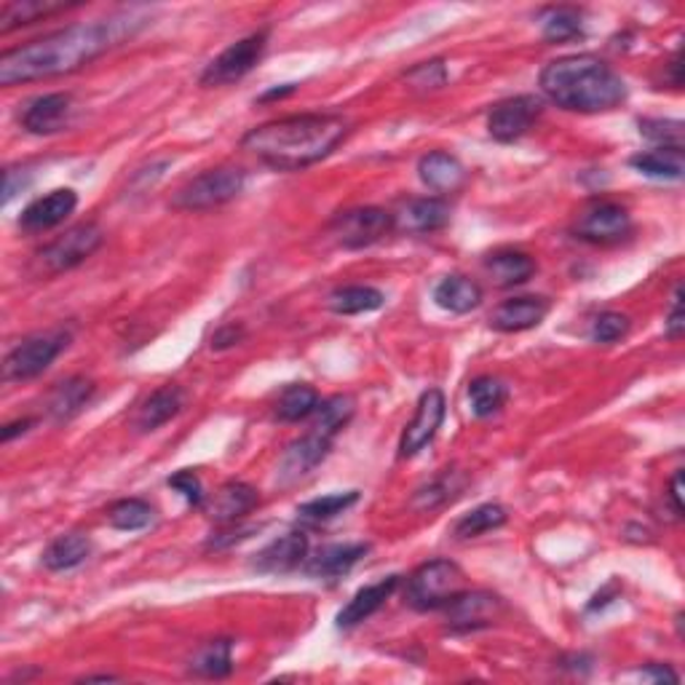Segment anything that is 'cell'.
<instances>
[{
    "instance_id": "6da1fadb",
    "label": "cell",
    "mask_w": 685,
    "mask_h": 685,
    "mask_svg": "<svg viewBox=\"0 0 685 685\" xmlns=\"http://www.w3.org/2000/svg\"><path fill=\"white\" fill-rule=\"evenodd\" d=\"M146 25V16L126 11V14H116L111 20L54 30L44 38L3 51V57H0V86L49 81V78L76 73L83 65L100 59L105 51L121 46L126 38H131L137 30Z\"/></svg>"
},
{
    "instance_id": "7a4b0ae2",
    "label": "cell",
    "mask_w": 685,
    "mask_h": 685,
    "mask_svg": "<svg viewBox=\"0 0 685 685\" xmlns=\"http://www.w3.org/2000/svg\"><path fill=\"white\" fill-rule=\"evenodd\" d=\"M348 121L340 113H300L255 126L242 148L279 172H298L327 159L346 140Z\"/></svg>"
},
{
    "instance_id": "3957f363",
    "label": "cell",
    "mask_w": 685,
    "mask_h": 685,
    "mask_svg": "<svg viewBox=\"0 0 685 685\" xmlns=\"http://www.w3.org/2000/svg\"><path fill=\"white\" fill-rule=\"evenodd\" d=\"M541 92L557 107L573 113H608L627 102V83L605 59L570 54L546 65L538 76Z\"/></svg>"
},
{
    "instance_id": "277c9868",
    "label": "cell",
    "mask_w": 685,
    "mask_h": 685,
    "mask_svg": "<svg viewBox=\"0 0 685 685\" xmlns=\"http://www.w3.org/2000/svg\"><path fill=\"white\" fill-rule=\"evenodd\" d=\"M466 589V576L458 562L431 560L413 570L407 579V603L416 611H442Z\"/></svg>"
},
{
    "instance_id": "5b68a950",
    "label": "cell",
    "mask_w": 685,
    "mask_h": 685,
    "mask_svg": "<svg viewBox=\"0 0 685 685\" xmlns=\"http://www.w3.org/2000/svg\"><path fill=\"white\" fill-rule=\"evenodd\" d=\"M246 174L239 166H218L196 174L172 196V207L179 212H207L233 201L244 190Z\"/></svg>"
},
{
    "instance_id": "8992f818",
    "label": "cell",
    "mask_w": 685,
    "mask_h": 685,
    "mask_svg": "<svg viewBox=\"0 0 685 685\" xmlns=\"http://www.w3.org/2000/svg\"><path fill=\"white\" fill-rule=\"evenodd\" d=\"M70 346L68 329H46V333L30 335L9 351L3 362V378L5 381H33V378L44 375L46 370L57 362L59 353Z\"/></svg>"
},
{
    "instance_id": "52a82bcc",
    "label": "cell",
    "mask_w": 685,
    "mask_h": 685,
    "mask_svg": "<svg viewBox=\"0 0 685 685\" xmlns=\"http://www.w3.org/2000/svg\"><path fill=\"white\" fill-rule=\"evenodd\" d=\"M102 242H105V231L97 222H78L38 252V263L44 274H65V270H73L86 263Z\"/></svg>"
},
{
    "instance_id": "ba28073f",
    "label": "cell",
    "mask_w": 685,
    "mask_h": 685,
    "mask_svg": "<svg viewBox=\"0 0 685 685\" xmlns=\"http://www.w3.org/2000/svg\"><path fill=\"white\" fill-rule=\"evenodd\" d=\"M268 30H257V33L246 35V38L228 46L225 51L218 54L207 65V70L201 73V86H231V83L249 76L268 49Z\"/></svg>"
},
{
    "instance_id": "9c48e42d",
    "label": "cell",
    "mask_w": 685,
    "mask_h": 685,
    "mask_svg": "<svg viewBox=\"0 0 685 685\" xmlns=\"http://www.w3.org/2000/svg\"><path fill=\"white\" fill-rule=\"evenodd\" d=\"M394 214L381 207H359L340 212L329 225V236L342 249H364L394 233Z\"/></svg>"
},
{
    "instance_id": "30bf717a",
    "label": "cell",
    "mask_w": 685,
    "mask_h": 685,
    "mask_svg": "<svg viewBox=\"0 0 685 685\" xmlns=\"http://www.w3.org/2000/svg\"><path fill=\"white\" fill-rule=\"evenodd\" d=\"M632 231V218L616 201H594L576 220V236L589 244H616Z\"/></svg>"
},
{
    "instance_id": "8fae6325",
    "label": "cell",
    "mask_w": 685,
    "mask_h": 685,
    "mask_svg": "<svg viewBox=\"0 0 685 685\" xmlns=\"http://www.w3.org/2000/svg\"><path fill=\"white\" fill-rule=\"evenodd\" d=\"M444 413H448V402L440 388H429L420 394L416 416L405 426L399 440V458H416L423 448L434 442L437 431H440Z\"/></svg>"
},
{
    "instance_id": "7c38bea8",
    "label": "cell",
    "mask_w": 685,
    "mask_h": 685,
    "mask_svg": "<svg viewBox=\"0 0 685 685\" xmlns=\"http://www.w3.org/2000/svg\"><path fill=\"white\" fill-rule=\"evenodd\" d=\"M333 450V440L318 431H309L305 437L287 444L285 455H281L279 466H276V485L279 488H292L294 483L309 477L314 468L322 464Z\"/></svg>"
},
{
    "instance_id": "4fadbf2b",
    "label": "cell",
    "mask_w": 685,
    "mask_h": 685,
    "mask_svg": "<svg viewBox=\"0 0 685 685\" xmlns=\"http://www.w3.org/2000/svg\"><path fill=\"white\" fill-rule=\"evenodd\" d=\"M448 613V627L453 632H474L496 624L503 613V600L498 594L485 592V589H474V592H461L453 603L442 608Z\"/></svg>"
},
{
    "instance_id": "5bb4252c",
    "label": "cell",
    "mask_w": 685,
    "mask_h": 685,
    "mask_svg": "<svg viewBox=\"0 0 685 685\" xmlns=\"http://www.w3.org/2000/svg\"><path fill=\"white\" fill-rule=\"evenodd\" d=\"M541 116V102L536 97H512L498 102L496 107L488 113V131L496 142H516L520 137H525L533 129V124Z\"/></svg>"
},
{
    "instance_id": "9a60e30c",
    "label": "cell",
    "mask_w": 685,
    "mask_h": 685,
    "mask_svg": "<svg viewBox=\"0 0 685 685\" xmlns=\"http://www.w3.org/2000/svg\"><path fill=\"white\" fill-rule=\"evenodd\" d=\"M70 118H73V97L65 92H54L30 102L25 113L20 116V121L22 129L30 131V135L44 137L68 129Z\"/></svg>"
},
{
    "instance_id": "2e32d148",
    "label": "cell",
    "mask_w": 685,
    "mask_h": 685,
    "mask_svg": "<svg viewBox=\"0 0 685 685\" xmlns=\"http://www.w3.org/2000/svg\"><path fill=\"white\" fill-rule=\"evenodd\" d=\"M78 207V194L73 188H57L49 196L35 198L33 204H27L25 212L20 218V228L25 233H44L51 228L62 225Z\"/></svg>"
},
{
    "instance_id": "e0dca14e",
    "label": "cell",
    "mask_w": 685,
    "mask_h": 685,
    "mask_svg": "<svg viewBox=\"0 0 685 685\" xmlns=\"http://www.w3.org/2000/svg\"><path fill=\"white\" fill-rule=\"evenodd\" d=\"M549 311H552L549 298H538V294L503 300V303L490 314V327L507 335L525 333V329L538 327V324L549 316Z\"/></svg>"
},
{
    "instance_id": "ac0fdd59",
    "label": "cell",
    "mask_w": 685,
    "mask_h": 685,
    "mask_svg": "<svg viewBox=\"0 0 685 685\" xmlns=\"http://www.w3.org/2000/svg\"><path fill=\"white\" fill-rule=\"evenodd\" d=\"M305 560H309V536L303 531H292L270 541L263 552H257L252 568L257 573H290Z\"/></svg>"
},
{
    "instance_id": "d6986e66",
    "label": "cell",
    "mask_w": 685,
    "mask_h": 685,
    "mask_svg": "<svg viewBox=\"0 0 685 685\" xmlns=\"http://www.w3.org/2000/svg\"><path fill=\"white\" fill-rule=\"evenodd\" d=\"M450 225V204L440 196L413 198L394 214V228L405 233H437Z\"/></svg>"
},
{
    "instance_id": "ffe728a7",
    "label": "cell",
    "mask_w": 685,
    "mask_h": 685,
    "mask_svg": "<svg viewBox=\"0 0 685 685\" xmlns=\"http://www.w3.org/2000/svg\"><path fill=\"white\" fill-rule=\"evenodd\" d=\"M418 177L434 194H455L466 185V166L444 150H431L418 161Z\"/></svg>"
},
{
    "instance_id": "44dd1931",
    "label": "cell",
    "mask_w": 685,
    "mask_h": 685,
    "mask_svg": "<svg viewBox=\"0 0 685 685\" xmlns=\"http://www.w3.org/2000/svg\"><path fill=\"white\" fill-rule=\"evenodd\" d=\"M260 503V496L252 485L246 483H225L222 488L214 492L212 501L207 503V516L218 525H236L239 520H244L252 509Z\"/></svg>"
},
{
    "instance_id": "7402d4cb",
    "label": "cell",
    "mask_w": 685,
    "mask_h": 685,
    "mask_svg": "<svg viewBox=\"0 0 685 685\" xmlns=\"http://www.w3.org/2000/svg\"><path fill=\"white\" fill-rule=\"evenodd\" d=\"M396 587H399V576H388V579L378 581V584L359 589V592L353 594V597L348 600L346 605H342L338 618H335V622H338V627L340 629H353V627H359L362 622H368L372 613H378L383 608V605H386V600L396 592Z\"/></svg>"
},
{
    "instance_id": "603a6c76",
    "label": "cell",
    "mask_w": 685,
    "mask_h": 685,
    "mask_svg": "<svg viewBox=\"0 0 685 685\" xmlns=\"http://www.w3.org/2000/svg\"><path fill=\"white\" fill-rule=\"evenodd\" d=\"M185 405V392L174 383H166V386L155 388L153 394L137 407V416H135V429L140 434H150V431H159L161 426L170 423V420L183 410Z\"/></svg>"
},
{
    "instance_id": "cb8c5ba5",
    "label": "cell",
    "mask_w": 685,
    "mask_h": 685,
    "mask_svg": "<svg viewBox=\"0 0 685 685\" xmlns=\"http://www.w3.org/2000/svg\"><path fill=\"white\" fill-rule=\"evenodd\" d=\"M368 552L370 544H362V541H353V544H329L324 549H318L316 557H311L309 565H305V573L314 576V579H340L362 557H368Z\"/></svg>"
},
{
    "instance_id": "d4e9b609",
    "label": "cell",
    "mask_w": 685,
    "mask_h": 685,
    "mask_svg": "<svg viewBox=\"0 0 685 685\" xmlns=\"http://www.w3.org/2000/svg\"><path fill=\"white\" fill-rule=\"evenodd\" d=\"M94 392H97V386H94V381H89V378L83 375L68 378V381L54 386L46 413H49L51 420H57V423H68V420H73L78 413L92 402Z\"/></svg>"
},
{
    "instance_id": "484cf974",
    "label": "cell",
    "mask_w": 685,
    "mask_h": 685,
    "mask_svg": "<svg viewBox=\"0 0 685 685\" xmlns=\"http://www.w3.org/2000/svg\"><path fill=\"white\" fill-rule=\"evenodd\" d=\"M485 270L498 287H520L536 274V260L520 249H498L485 260Z\"/></svg>"
},
{
    "instance_id": "4316f807",
    "label": "cell",
    "mask_w": 685,
    "mask_h": 685,
    "mask_svg": "<svg viewBox=\"0 0 685 685\" xmlns=\"http://www.w3.org/2000/svg\"><path fill=\"white\" fill-rule=\"evenodd\" d=\"M464 488L466 474L458 472V468H444V472L437 474L429 485L416 490V496H413V509H416V512H434V509L444 507V503L455 501Z\"/></svg>"
},
{
    "instance_id": "83f0119b",
    "label": "cell",
    "mask_w": 685,
    "mask_h": 685,
    "mask_svg": "<svg viewBox=\"0 0 685 685\" xmlns=\"http://www.w3.org/2000/svg\"><path fill=\"white\" fill-rule=\"evenodd\" d=\"M434 303L450 311V314H468V311H474L483 303V287L474 279H468V276H448V279L437 285Z\"/></svg>"
},
{
    "instance_id": "f1b7e54d",
    "label": "cell",
    "mask_w": 685,
    "mask_h": 685,
    "mask_svg": "<svg viewBox=\"0 0 685 685\" xmlns=\"http://www.w3.org/2000/svg\"><path fill=\"white\" fill-rule=\"evenodd\" d=\"M92 555V541L83 533H68V536L54 538L44 549V568L62 573V570H73L83 565Z\"/></svg>"
},
{
    "instance_id": "f546056e",
    "label": "cell",
    "mask_w": 685,
    "mask_h": 685,
    "mask_svg": "<svg viewBox=\"0 0 685 685\" xmlns=\"http://www.w3.org/2000/svg\"><path fill=\"white\" fill-rule=\"evenodd\" d=\"M386 303L381 290L368 285H348L338 287L335 292H329L327 305L333 314L338 316H357V314H370V311H378Z\"/></svg>"
},
{
    "instance_id": "4dcf8cb0",
    "label": "cell",
    "mask_w": 685,
    "mask_h": 685,
    "mask_svg": "<svg viewBox=\"0 0 685 685\" xmlns=\"http://www.w3.org/2000/svg\"><path fill=\"white\" fill-rule=\"evenodd\" d=\"M190 672L198 677H209V681H220L233 672V642L228 637H218V640L204 642L201 648L190 659Z\"/></svg>"
},
{
    "instance_id": "1f68e13d",
    "label": "cell",
    "mask_w": 685,
    "mask_h": 685,
    "mask_svg": "<svg viewBox=\"0 0 685 685\" xmlns=\"http://www.w3.org/2000/svg\"><path fill=\"white\" fill-rule=\"evenodd\" d=\"M629 166L653 179H681L685 172L683 148H653L629 159Z\"/></svg>"
},
{
    "instance_id": "d6a6232c",
    "label": "cell",
    "mask_w": 685,
    "mask_h": 685,
    "mask_svg": "<svg viewBox=\"0 0 685 685\" xmlns=\"http://www.w3.org/2000/svg\"><path fill=\"white\" fill-rule=\"evenodd\" d=\"M584 33V14L576 5H552L541 14V35L549 44H565Z\"/></svg>"
},
{
    "instance_id": "836d02e7",
    "label": "cell",
    "mask_w": 685,
    "mask_h": 685,
    "mask_svg": "<svg viewBox=\"0 0 685 685\" xmlns=\"http://www.w3.org/2000/svg\"><path fill=\"white\" fill-rule=\"evenodd\" d=\"M70 3H54V0H9L0 9V33H11L14 27L30 25L35 20H46V16L68 11Z\"/></svg>"
},
{
    "instance_id": "e575fe53",
    "label": "cell",
    "mask_w": 685,
    "mask_h": 685,
    "mask_svg": "<svg viewBox=\"0 0 685 685\" xmlns=\"http://www.w3.org/2000/svg\"><path fill=\"white\" fill-rule=\"evenodd\" d=\"M318 402L322 399H318L314 386H309V383H292L276 399L274 416L285 420V423H298V420L314 416Z\"/></svg>"
},
{
    "instance_id": "d590c367",
    "label": "cell",
    "mask_w": 685,
    "mask_h": 685,
    "mask_svg": "<svg viewBox=\"0 0 685 685\" xmlns=\"http://www.w3.org/2000/svg\"><path fill=\"white\" fill-rule=\"evenodd\" d=\"M353 410H357V402H353L348 394L329 396V399L318 402L316 413L311 416L314 418V423H311V431H318V434L335 440V437H338L340 431L346 429L348 420L353 418Z\"/></svg>"
},
{
    "instance_id": "8d00e7d4",
    "label": "cell",
    "mask_w": 685,
    "mask_h": 685,
    "mask_svg": "<svg viewBox=\"0 0 685 685\" xmlns=\"http://www.w3.org/2000/svg\"><path fill=\"white\" fill-rule=\"evenodd\" d=\"M509 388L501 378L492 375H479L468 383V405L477 418H490L507 405Z\"/></svg>"
},
{
    "instance_id": "74e56055",
    "label": "cell",
    "mask_w": 685,
    "mask_h": 685,
    "mask_svg": "<svg viewBox=\"0 0 685 685\" xmlns=\"http://www.w3.org/2000/svg\"><path fill=\"white\" fill-rule=\"evenodd\" d=\"M509 514L507 509L498 507V503H483V507L472 509V512L461 516L453 527V536L458 541H468V538H477L483 533L496 531V527L507 525Z\"/></svg>"
},
{
    "instance_id": "f35d334b",
    "label": "cell",
    "mask_w": 685,
    "mask_h": 685,
    "mask_svg": "<svg viewBox=\"0 0 685 685\" xmlns=\"http://www.w3.org/2000/svg\"><path fill=\"white\" fill-rule=\"evenodd\" d=\"M155 520V509L150 507L142 498H124V501H116L111 509H107V522H111L116 531H142L150 522Z\"/></svg>"
},
{
    "instance_id": "ab89813d",
    "label": "cell",
    "mask_w": 685,
    "mask_h": 685,
    "mask_svg": "<svg viewBox=\"0 0 685 685\" xmlns=\"http://www.w3.org/2000/svg\"><path fill=\"white\" fill-rule=\"evenodd\" d=\"M357 501H359V492L357 490L333 492V496H322V498H314V501L300 503L298 514H300V520L314 522V525H318V522L335 520V516H338V514L348 512V509H351Z\"/></svg>"
},
{
    "instance_id": "60d3db41",
    "label": "cell",
    "mask_w": 685,
    "mask_h": 685,
    "mask_svg": "<svg viewBox=\"0 0 685 685\" xmlns=\"http://www.w3.org/2000/svg\"><path fill=\"white\" fill-rule=\"evenodd\" d=\"M632 322H629L627 314H618V311H605L592 322V340L603 342V346H611V342L622 340L624 335L629 333Z\"/></svg>"
},
{
    "instance_id": "b9f144b4",
    "label": "cell",
    "mask_w": 685,
    "mask_h": 685,
    "mask_svg": "<svg viewBox=\"0 0 685 685\" xmlns=\"http://www.w3.org/2000/svg\"><path fill=\"white\" fill-rule=\"evenodd\" d=\"M405 78H407V83H410L413 92L426 94V92H437V89H442L444 83H448V70H444V65L440 62V59H431V62L416 65V68H413Z\"/></svg>"
},
{
    "instance_id": "7bdbcfd3",
    "label": "cell",
    "mask_w": 685,
    "mask_h": 685,
    "mask_svg": "<svg viewBox=\"0 0 685 685\" xmlns=\"http://www.w3.org/2000/svg\"><path fill=\"white\" fill-rule=\"evenodd\" d=\"M640 135L648 140L661 142V148H683V124L661 121V118H646L640 121Z\"/></svg>"
},
{
    "instance_id": "ee69618b",
    "label": "cell",
    "mask_w": 685,
    "mask_h": 685,
    "mask_svg": "<svg viewBox=\"0 0 685 685\" xmlns=\"http://www.w3.org/2000/svg\"><path fill=\"white\" fill-rule=\"evenodd\" d=\"M166 485H170L172 490H177L179 496L190 503V507H204V498L207 496H204L201 477H198L196 472H190V468H183V472L172 474V477L166 479Z\"/></svg>"
},
{
    "instance_id": "f6af8a7d",
    "label": "cell",
    "mask_w": 685,
    "mask_h": 685,
    "mask_svg": "<svg viewBox=\"0 0 685 685\" xmlns=\"http://www.w3.org/2000/svg\"><path fill=\"white\" fill-rule=\"evenodd\" d=\"M666 338L670 340H681L683 329H685V314H683V287H675V294H672V309L670 316L664 322Z\"/></svg>"
},
{
    "instance_id": "bcb514c9",
    "label": "cell",
    "mask_w": 685,
    "mask_h": 685,
    "mask_svg": "<svg viewBox=\"0 0 685 685\" xmlns=\"http://www.w3.org/2000/svg\"><path fill=\"white\" fill-rule=\"evenodd\" d=\"M242 340H244V327H242V324H222L218 333L212 335V348H218V351H222V348L239 346V342H242Z\"/></svg>"
},
{
    "instance_id": "7dc6e473",
    "label": "cell",
    "mask_w": 685,
    "mask_h": 685,
    "mask_svg": "<svg viewBox=\"0 0 685 685\" xmlns=\"http://www.w3.org/2000/svg\"><path fill=\"white\" fill-rule=\"evenodd\" d=\"M670 501H672V512H675V516H683V472H677L675 477H672Z\"/></svg>"
},
{
    "instance_id": "c3c4849f",
    "label": "cell",
    "mask_w": 685,
    "mask_h": 685,
    "mask_svg": "<svg viewBox=\"0 0 685 685\" xmlns=\"http://www.w3.org/2000/svg\"><path fill=\"white\" fill-rule=\"evenodd\" d=\"M642 675L651 677V681H670V683H677L681 677H677V672H672L670 666H661V664H651L642 670Z\"/></svg>"
},
{
    "instance_id": "681fc988",
    "label": "cell",
    "mask_w": 685,
    "mask_h": 685,
    "mask_svg": "<svg viewBox=\"0 0 685 685\" xmlns=\"http://www.w3.org/2000/svg\"><path fill=\"white\" fill-rule=\"evenodd\" d=\"M30 426H33V418H25V420H14V423H9L3 429V442H11L14 440V437H20V434H25V431L30 429Z\"/></svg>"
},
{
    "instance_id": "f907efd6",
    "label": "cell",
    "mask_w": 685,
    "mask_h": 685,
    "mask_svg": "<svg viewBox=\"0 0 685 685\" xmlns=\"http://www.w3.org/2000/svg\"><path fill=\"white\" fill-rule=\"evenodd\" d=\"M294 92V83H287L285 89H274V92H268L263 100H276V97H287V94Z\"/></svg>"
},
{
    "instance_id": "816d5d0a",
    "label": "cell",
    "mask_w": 685,
    "mask_h": 685,
    "mask_svg": "<svg viewBox=\"0 0 685 685\" xmlns=\"http://www.w3.org/2000/svg\"><path fill=\"white\" fill-rule=\"evenodd\" d=\"M94 681L105 683V681H118V677L116 675H89V677H83V683H94Z\"/></svg>"
}]
</instances>
